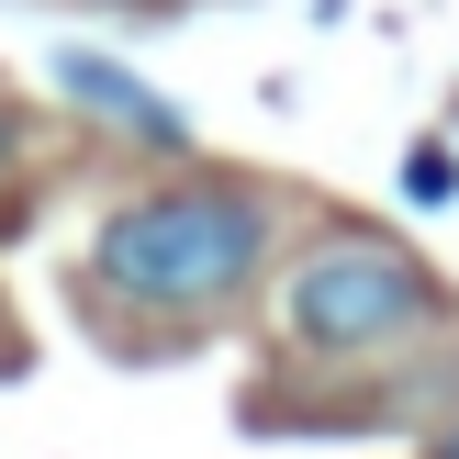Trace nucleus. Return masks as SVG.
Instances as JSON below:
<instances>
[{
	"label": "nucleus",
	"instance_id": "nucleus-2",
	"mask_svg": "<svg viewBox=\"0 0 459 459\" xmlns=\"http://www.w3.org/2000/svg\"><path fill=\"white\" fill-rule=\"evenodd\" d=\"M437 303L448 291L426 281L393 236H325V247H303L291 281H281V325L303 336L314 359H370V348H393V336L437 325Z\"/></svg>",
	"mask_w": 459,
	"mask_h": 459
},
{
	"label": "nucleus",
	"instance_id": "nucleus-3",
	"mask_svg": "<svg viewBox=\"0 0 459 459\" xmlns=\"http://www.w3.org/2000/svg\"><path fill=\"white\" fill-rule=\"evenodd\" d=\"M56 90H67V101H90L112 134H134V146H157V157H191V124H179V101H169V90H146L134 67L90 56V45H56Z\"/></svg>",
	"mask_w": 459,
	"mask_h": 459
},
{
	"label": "nucleus",
	"instance_id": "nucleus-1",
	"mask_svg": "<svg viewBox=\"0 0 459 459\" xmlns=\"http://www.w3.org/2000/svg\"><path fill=\"white\" fill-rule=\"evenodd\" d=\"M90 269H101V291H124V303H146V314H213V303H236L269 269V202L247 191V179L146 191V202H124V213L101 224Z\"/></svg>",
	"mask_w": 459,
	"mask_h": 459
},
{
	"label": "nucleus",
	"instance_id": "nucleus-6",
	"mask_svg": "<svg viewBox=\"0 0 459 459\" xmlns=\"http://www.w3.org/2000/svg\"><path fill=\"white\" fill-rule=\"evenodd\" d=\"M0 157H12V124H0Z\"/></svg>",
	"mask_w": 459,
	"mask_h": 459
},
{
	"label": "nucleus",
	"instance_id": "nucleus-5",
	"mask_svg": "<svg viewBox=\"0 0 459 459\" xmlns=\"http://www.w3.org/2000/svg\"><path fill=\"white\" fill-rule=\"evenodd\" d=\"M437 459H459V426H448V437H437Z\"/></svg>",
	"mask_w": 459,
	"mask_h": 459
},
{
	"label": "nucleus",
	"instance_id": "nucleus-4",
	"mask_svg": "<svg viewBox=\"0 0 459 459\" xmlns=\"http://www.w3.org/2000/svg\"><path fill=\"white\" fill-rule=\"evenodd\" d=\"M403 191H415V202H448L459 191V157L448 146H415V157H403Z\"/></svg>",
	"mask_w": 459,
	"mask_h": 459
}]
</instances>
